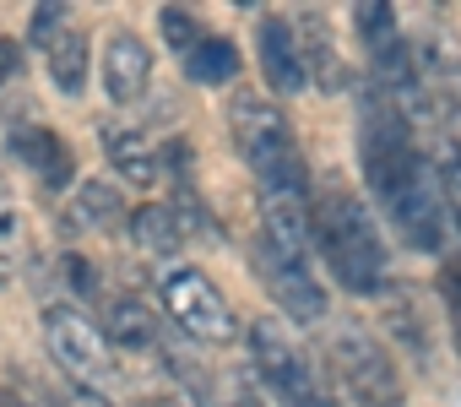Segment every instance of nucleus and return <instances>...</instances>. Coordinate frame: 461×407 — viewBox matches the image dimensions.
I'll use <instances>...</instances> for the list:
<instances>
[{
    "label": "nucleus",
    "instance_id": "4468645a",
    "mask_svg": "<svg viewBox=\"0 0 461 407\" xmlns=\"http://www.w3.org/2000/svg\"><path fill=\"white\" fill-rule=\"evenodd\" d=\"M125 223V195L114 179H82L66 201H60V229L66 234H98Z\"/></svg>",
    "mask_w": 461,
    "mask_h": 407
},
{
    "label": "nucleus",
    "instance_id": "c756f323",
    "mask_svg": "<svg viewBox=\"0 0 461 407\" xmlns=\"http://www.w3.org/2000/svg\"><path fill=\"white\" fill-rule=\"evenodd\" d=\"M315 407H353V402L342 396V385H321V396H315Z\"/></svg>",
    "mask_w": 461,
    "mask_h": 407
},
{
    "label": "nucleus",
    "instance_id": "7ed1b4c3",
    "mask_svg": "<svg viewBox=\"0 0 461 407\" xmlns=\"http://www.w3.org/2000/svg\"><path fill=\"white\" fill-rule=\"evenodd\" d=\"M245 342H250L256 385H261L277 407H315V396H321V385H326V380H321L315 358L299 348V337L288 331V321L261 315V321H250Z\"/></svg>",
    "mask_w": 461,
    "mask_h": 407
},
{
    "label": "nucleus",
    "instance_id": "6e6552de",
    "mask_svg": "<svg viewBox=\"0 0 461 407\" xmlns=\"http://www.w3.org/2000/svg\"><path fill=\"white\" fill-rule=\"evenodd\" d=\"M250 267L261 272L267 294L277 299V310H283L288 321H299V326H321V321H326V288H321L315 267H304V261H288V256L267 250L261 240L250 245Z\"/></svg>",
    "mask_w": 461,
    "mask_h": 407
},
{
    "label": "nucleus",
    "instance_id": "dca6fc26",
    "mask_svg": "<svg viewBox=\"0 0 461 407\" xmlns=\"http://www.w3.org/2000/svg\"><path fill=\"white\" fill-rule=\"evenodd\" d=\"M294 39H299L304 77H310L321 93H337V87L348 82V71H342V60H337V50H331V28H326V17H321V12H304L299 28H294Z\"/></svg>",
    "mask_w": 461,
    "mask_h": 407
},
{
    "label": "nucleus",
    "instance_id": "2eb2a0df",
    "mask_svg": "<svg viewBox=\"0 0 461 407\" xmlns=\"http://www.w3.org/2000/svg\"><path fill=\"white\" fill-rule=\"evenodd\" d=\"M369 60H375V87H380V93H385L402 114L423 104V71H418V55L407 50V39L380 44Z\"/></svg>",
    "mask_w": 461,
    "mask_h": 407
},
{
    "label": "nucleus",
    "instance_id": "ddd939ff",
    "mask_svg": "<svg viewBox=\"0 0 461 407\" xmlns=\"http://www.w3.org/2000/svg\"><path fill=\"white\" fill-rule=\"evenodd\" d=\"M98 331L114 353H152L158 348V315L136 294H109L98 299Z\"/></svg>",
    "mask_w": 461,
    "mask_h": 407
},
{
    "label": "nucleus",
    "instance_id": "aec40b11",
    "mask_svg": "<svg viewBox=\"0 0 461 407\" xmlns=\"http://www.w3.org/2000/svg\"><path fill=\"white\" fill-rule=\"evenodd\" d=\"M240 44L234 39H222V33H206L190 55H185V77L195 82V87H228L240 77Z\"/></svg>",
    "mask_w": 461,
    "mask_h": 407
},
{
    "label": "nucleus",
    "instance_id": "7c9ffc66",
    "mask_svg": "<svg viewBox=\"0 0 461 407\" xmlns=\"http://www.w3.org/2000/svg\"><path fill=\"white\" fill-rule=\"evenodd\" d=\"M0 407H33V402H23V396H12V391H0Z\"/></svg>",
    "mask_w": 461,
    "mask_h": 407
},
{
    "label": "nucleus",
    "instance_id": "393cba45",
    "mask_svg": "<svg viewBox=\"0 0 461 407\" xmlns=\"http://www.w3.org/2000/svg\"><path fill=\"white\" fill-rule=\"evenodd\" d=\"M66 17H71L66 0H44V6H33V17H28V44H33V50H50V44L66 33Z\"/></svg>",
    "mask_w": 461,
    "mask_h": 407
},
{
    "label": "nucleus",
    "instance_id": "6ab92c4d",
    "mask_svg": "<svg viewBox=\"0 0 461 407\" xmlns=\"http://www.w3.org/2000/svg\"><path fill=\"white\" fill-rule=\"evenodd\" d=\"M44 60H50V82H55L60 98H82V93H87V77H93L87 33H71V28H66V33L44 50Z\"/></svg>",
    "mask_w": 461,
    "mask_h": 407
},
{
    "label": "nucleus",
    "instance_id": "4be33fe9",
    "mask_svg": "<svg viewBox=\"0 0 461 407\" xmlns=\"http://www.w3.org/2000/svg\"><path fill=\"white\" fill-rule=\"evenodd\" d=\"M28 256V223L12 195H0V277H12Z\"/></svg>",
    "mask_w": 461,
    "mask_h": 407
},
{
    "label": "nucleus",
    "instance_id": "c85d7f7f",
    "mask_svg": "<svg viewBox=\"0 0 461 407\" xmlns=\"http://www.w3.org/2000/svg\"><path fill=\"white\" fill-rule=\"evenodd\" d=\"M60 407H114V402H109L98 385H71V391L60 396Z\"/></svg>",
    "mask_w": 461,
    "mask_h": 407
},
{
    "label": "nucleus",
    "instance_id": "a878e982",
    "mask_svg": "<svg viewBox=\"0 0 461 407\" xmlns=\"http://www.w3.org/2000/svg\"><path fill=\"white\" fill-rule=\"evenodd\" d=\"M439 304H445L450 331H456V348H461V256L445 261V272H439Z\"/></svg>",
    "mask_w": 461,
    "mask_h": 407
},
{
    "label": "nucleus",
    "instance_id": "0eeeda50",
    "mask_svg": "<svg viewBox=\"0 0 461 407\" xmlns=\"http://www.w3.org/2000/svg\"><path fill=\"white\" fill-rule=\"evenodd\" d=\"M44 342H50V358L71 375V385H98L114 369V348L104 342L98 321H87L71 304H50L44 310Z\"/></svg>",
    "mask_w": 461,
    "mask_h": 407
},
{
    "label": "nucleus",
    "instance_id": "b1692460",
    "mask_svg": "<svg viewBox=\"0 0 461 407\" xmlns=\"http://www.w3.org/2000/svg\"><path fill=\"white\" fill-rule=\"evenodd\" d=\"M158 33H163V44H168L179 60H185V55H190V50L206 39V28H201V23H195L185 6H163V12H158Z\"/></svg>",
    "mask_w": 461,
    "mask_h": 407
},
{
    "label": "nucleus",
    "instance_id": "cd10ccee",
    "mask_svg": "<svg viewBox=\"0 0 461 407\" xmlns=\"http://www.w3.org/2000/svg\"><path fill=\"white\" fill-rule=\"evenodd\" d=\"M222 407H272V402H267V391H261V385H250V375H240L234 385H228Z\"/></svg>",
    "mask_w": 461,
    "mask_h": 407
},
{
    "label": "nucleus",
    "instance_id": "423d86ee",
    "mask_svg": "<svg viewBox=\"0 0 461 407\" xmlns=\"http://www.w3.org/2000/svg\"><path fill=\"white\" fill-rule=\"evenodd\" d=\"M380 207L391 218V229L412 245V250H445L450 240V218H445V195H439V174L429 168V158H418L385 195H380Z\"/></svg>",
    "mask_w": 461,
    "mask_h": 407
},
{
    "label": "nucleus",
    "instance_id": "a211bd4d",
    "mask_svg": "<svg viewBox=\"0 0 461 407\" xmlns=\"http://www.w3.org/2000/svg\"><path fill=\"white\" fill-rule=\"evenodd\" d=\"M385 348L407 353L418 369L434 364V348H429V331H423V321H418L412 288H385Z\"/></svg>",
    "mask_w": 461,
    "mask_h": 407
},
{
    "label": "nucleus",
    "instance_id": "39448f33",
    "mask_svg": "<svg viewBox=\"0 0 461 407\" xmlns=\"http://www.w3.org/2000/svg\"><path fill=\"white\" fill-rule=\"evenodd\" d=\"M331 369H337L353 407H402L407 402V385H402L391 348L380 337H369L364 326L331 331Z\"/></svg>",
    "mask_w": 461,
    "mask_h": 407
},
{
    "label": "nucleus",
    "instance_id": "bb28decb",
    "mask_svg": "<svg viewBox=\"0 0 461 407\" xmlns=\"http://www.w3.org/2000/svg\"><path fill=\"white\" fill-rule=\"evenodd\" d=\"M23 66H28V50H23L17 39H0V93H6V87H17Z\"/></svg>",
    "mask_w": 461,
    "mask_h": 407
},
{
    "label": "nucleus",
    "instance_id": "f8f14e48",
    "mask_svg": "<svg viewBox=\"0 0 461 407\" xmlns=\"http://www.w3.org/2000/svg\"><path fill=\"white\" fill-rule=\"evenodd\" d=\"M12 152L39 174V185H44L50 195H66V190L77 185V158H71V147H66V136H60L55 125H28V131H17V136H12Z\"/></svg>",
    "mask_w": 461,
    "mask_h": 407
},
{
    "label": "nucleus",
    "instance_id": "f03ea898",
    "mask_svg": "<svg viewBox=\"0 0 461 407\" xmlns=\"http://www.w3.org/2000/svg\"><path fill=\"white\" fill-rule=\"evenodd\" d=\"M228 136H234V147H240L245 168L256 174V185H294V179H304L294 120L283 114L277 98H267L256 87H240L234 98H228Z\"/></svg>",
    "mask_w": 461,
    "mask_h": 407
},
{
    "label": "nucleus",
    "instance_id": "f3484780",
    "mask_svg": "<svg viewBox=\"0 0 461 407\" xmlns=\"http://www.w3.org/2000/svg\"><path fill=\"white\" fill-rule=\"evenodd\" d=\"M125 229H131L136 250L152 256V261H168V256H179V245H185V229H179V218H174L168 201H141V207H131V213H125Z\"/></svg>",
    "mask_w": 461,
    "mask_h": 407
},
{
    "label": "nucleus",
    "instance_id": "412c9836",
    "mask_svg": "<svg viewBox=\"0 0 461 407\" xmlns=\"http://www.w3.org/2000/svg\"><path fill=\"white\" fill-rule=\"evenodd\" d=\"M55 277H60V288H66V299H71V310H77V304H98V299H104V283H98V267H93L87 256H77V250H66V256L55 261Z\"/></svg>",
    "mask_w": 461,
    "mask_h": 407
},
{
    "label": "nucleus",
    "instance_id": "f257e3e1",
    "mask_svg": "<svg viewBox=\"0 0 461 407\" xmlns=\"http://www.w3.org/2000/svg\"><path fill=\"white\" fill-rule=\"evenodd\" d=\"M310 245L321 250V261L331 267V277L348 294H380L385 288V245H380L369 207L353 190L321 185L310 195Z\"/></svg>",
    "mask_w": 461,
    "mask_h": 407
},
{
    "label": "nucleus",
    "instance_id": "5701e85b",
    "mask_svg": "<svg viewBox=\"0 0 461 407\" xmlns=\"http://www.w3.org/2000/svg\"><path fill=\"white\" fill-rule=\"evenodd\" d=\"M353 33L369 44V55H375L380 44L402 39V28H396V12L385 6V0H358V6H353Z\"/></svg>",
    "mask_w": 461,
    "mask_h": 407
},
{
    "label": "nucleus",
    "instance_id": "9b49d317",
    "mask_svg": "<svg viewBox=\"0 0 461 407\" xmlns=\"http://www.w3.org/2000/svg\"><path fill=\"white\" fill-rule=\"evenodd\" d=\"M98 141H104V158H109L114 179H125L131 190H158V185H163V152L152 147L147 131L109 120V125L98 131Z\"/></svg>",
    "mask_w": 461,
    "mask_h": 407
},
{
    "label": "nucleus",
    "instance_id": "1a4fd4ad",
    "mask_svg": "<svg viewBox=\"0 0 461 407\" xmlns=\"http://www.w3.org/2000/svg\"><path fill=\"white\" fill-rule=\"evenodd\" d=\"M256 60H261V77H267V98H294V93L310 87L304 60H299L294 23H283V17H261V28H256Z\"/></svg>",
    "mask_w": 461,
    "mask_h": 407
},
{
    "label": "nucleus",
    "instance_id": "20e7f679",
    "mask_svg": "<svg viewBox=\"0 0 461 407\" xmlns=\"http://www.w3.org/2000/svg\"><path fill=\"white\" fill-rule=\"evenodd\" d=\"M152 288H158L163 315H168L190 342H206V348L234 342V331H240L234 304L222 299V288H217L206 272H195V267H185V261H168V267H158Z\"/></svg>",
    "mask_w": 461,
    "mask_h": 407
},
{
    "label": "nucleus",
    "instance_id": "9d476101",
    "mask_svg": "<svg viewBox=\"0 0 461 407\" xmlns=\"http://www.w3.org/2000/svg\"><path fill=\"white\" fill-rule=\"evenodd\" d=\"M147 82H152V50L131 28H114L104 39V93H109V104H120V109L141 104Z\"/></svg>",
    "mask_w": 461,
    "mask_h": 407
}]
</instances>
